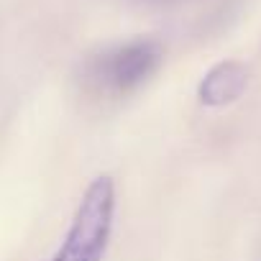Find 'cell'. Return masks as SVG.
Here are the masks:
<instances>
[{
    "label": "cell",
    "instance_id": "1",
    "mask_svg": "<svg viewBox=\"0 0 261 261\" xmlns=\"http://www.w3.org/2000/svg\"><path fill=\"white\" fill-rule=\"evenodd\" d=\"M115 218V182L110 174L95 177L67 228V236L49 261H102Z\"/></svg>",
    "mask_w": 261,
    "mask_h": 261
},
{
    "label": "cell",
    "instance_id": "2",
    "mask_svg": "<svg viewBox=\"0 0 261 261\" xmlns=\"http://www.w3.org/2000/svg\"><path fill=\"white\" fill-rule=\"evenodd\" d=\"M164 51L151 39H134L105 49L87 64V80L105 95H128L146 85L162 67Z\"/></svg>",
    "mask_w": 261,
    "mask_h": 261
},
{
    "label": "cell",
    "instance_id": "3",
    "mask_svg": "<svg viewBox=\"0 0 261 261\" xmlns=\"http://www.w3.org/2000/svg\"><path fill=\"white\" fill-rule=\"evenodd\" d=\"M243 87H246L243 64L223 62L202 77V82L197 87V95H200L202 105H225V102H233L243 92Z\"/></svg>",
    "mask_w": 261,
    "mask_h": 261
},
{
    "label": "cell",
    "instance_id": "4",
    "mask_svg": "<svg viewBox=\"0 0 261 261\" xmlns=\"http://www.w3.org/2000/svg\"><path fill=\"white\" fill-rule=\"evenodd\" d=\"M146 6H156V8H169V6H179L185 0H144Z\"/></svg>",
    "mask_w": 261,
    "mask_h": 261
}]
</instances>
